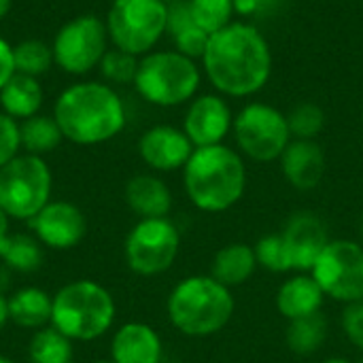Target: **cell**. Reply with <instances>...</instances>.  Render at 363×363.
<instances>
[{
    "label": "cell",
    "instance_id": "obj_36",
    "mask_svg": "<svg viewBox=\"0 0 363 363\" xmlns=\"http://www.w3.org/2000/svg\"><path fill=\"white\" fill-rule=\"evenodd\" d=\"M277 4L279 0H234V11L247 21V19L270 15L277 9Z\"/></svg>",
    "mask_w": 363,
    "mask_h": 363
},
{
    "label": "cell",
    "instance_id": "obj_32",
    "mask_svg": "<svg viewBox=\"0 0 363 363\" xmlns=\"http://www.w3.org/2000/svg\"><path fill=\"white\" fill-rule=\"evenodd\" d=\"M138 60L132 53H125L117 47L108 49L100 62V74L108 85H132L136 70H138Z\"/></svg>",
    "mask_w": 363,
    "mask_h": 363
},
{
    "label": "cell",
    "instance_id": "obj_7",
    "mask_svg": "<svg viewBox=\"0 0 363 363\" xmlns=\"http://www.w3.org/2000/svg\"><path fill=\"white\" fill-rule=\"evenodd\" d=\"M104 23L117 49L143 57L166 36L168 4L164 0H113Z\"/></svg>",
    "mask_w": 363,
    "mask_h": 363
},
{
    "label": "cell",
    "instance_id": "obj_11",
    "mask_svg": "<svg viewBox=\"0 0 363 363\" xmlns=\"http://www.w3.org/2000/svg\"><path fill=\"white\" fill-rule=\"evenodd\" d=\"M181 247L179 230L166 217L140 219L125 238V262L132 272L140 277H155L166 272Z\"/></svg>",
    "mask_w": 363,
    "mask_h": 363
},
{
    "label": "cell",
    "instance_id": "obj_24",
    "mask_svg": "<svg viewBox=\"0 0 363 363\" xmlns=\"http://www.w3.org/2000/svg\"><path fill=\"white\" fill-rule=\"evenodd\" d=\"M257 266L255 251L242 242H234L223 247L213 262V279H217L225 287L242 285L251 279Z\"/></svg>",
    "mask_w": 363,
    "mask_h": 363
},
{
    "label": "cell",
    "instance_id": "obj_6",
    "mask_svg": "<svg viewBox=\"0 0 363 363\" xmlns=\"http://www.w3.org/2000/svg\"><path fill=\"white\" fill-rule=\"evenodd\" d=\"M113 321L115 300L94 281H72L53 296L51 325L70 340H96Z\"/></svg>",
    "mask_w": 363,
    "mask_h": 363
},
{
    "label": "cell",
    "instance_id": "obj_37",
    "mask_svg": "<svg viewBox=\"0 0 363 363\" xmlns=\"http://www.w3.org/2000/svg\"><path fill=\"white\" fill-rule=\"evenodd\" d=\"M15 72H17V70H15V53H13V45L0 36V89L11 81V77H13Z\"/></svg>",
    "mask_w": 363,
    "mask_h": 363
},
{
    "label": "cell",
    "instance_id": "obj_33",
    "mask_svg": "<svg viewBox=\"0 0 363 363\" xmlns=\"http://www.w3.org/2000/svg\"><path fill=\"white\" fill-rule=\"evenodd\" d=\"M253 251H255L257 264H262V266H264L266 270H270V272H289V270H294L289 251H287L285 240H283L281 234L264 236V238L255 245Z\"/></svg>",
    "mask_w": 363,
    "mask_h": 363
},
{
    "label": "cell",
    "instance_id": "obj_20",
    "mask_svg": "<svg viewBox=\"0 0 363 363\" xmlns=\"http://www.w3.org/2000/svg\"><path fill=\"white\" fill-rule=\"evenodd\" d=\"M323 298L325 294L313 277L298 274L283 283V287L277 294V306L285 319L294 321L319 313Z\"/></svg>",
    "mask_w": 363,
    "mask_h": 363
},
{
    "label": "cell",
    "instance_id": "obj_13",
    "mask_svg": "<svg viewBox=\"0 0 363 363\" xmlns=\"http://www.w3.org/2000/svg\"><path fill=\"white\" fill-rule=\"evenodd\" d=\"M234 113L225 96L221 94H200L196 96L183 117V132L198 147L223 145L225 136L232 132Z\"/></svg>",
    "mask_w": 363,
    "mask_h": 363
},
{
    "label": "cell",
    "instance_id": "obj_23",
    "mask_svg": "<svg viewBox=\"0 0 363 363\" xmlns=\"http://www.w3.org/2000/svg\"><path fill=\"white\" fill-rule=\"evenodd\" d=\"M9 321L28 330H43L51 323L53 298L38 287H23L9 300Z\"/></svg>",
    "mask_w": 363,
    "mask_h": 363
},
{
    "label": "cell",
    "instance_id": "obj_3",
    "mask_svg": "<svg viewBox=\"0 0 363 363\" xmlns=\"http://www.w3.org/2000/svg\"><path fill=\"white\" fill-rule=\"evenodd\" d=\"M183 185L187 198L200 211H228L247 189L245 160L228 145L198 147L183 168Z\"/></svg>",
    "mask_w": 363,
    "mask_h": 363
},
{
    "label": "cell",
    "instance_id": "obj_45",
    "mask_svg": "<svg viewBox=\"0 0 363 363\" xmlns=\"http://www.w3.org/2000/svg\"><path fill=\"white\" fill-rule=\"evenodd\" d=\"M94 363H115L113 359H104V362H94Z\"/></svg>",
    "mask_w": 363,
    "mask_h": 363
},
{
    "label": "cell",
    "instance_id": "obj_38",
    "mask_svg": "<svg viewBox=\"0 0 363 363\" xmlns=\"http://www.w3.org/2000/svg\"><path fill=\"white\" fill-rule=\"evenodd\" d=\"M6 321H9V302L0 296V330L6 325Z\"/></svg>",
    "mask_w": 363,
    "mask_h": 363
},
{
    "label": "cell",
    "instance_id": "obj_19",
    "mask_svg": "<svg viewBox=\"0 0 363 363\" xmlns=\"http://www.w3.org/2000/svg\"><path fill=\"white\" fill-rule=\"evenodd\" d=\"M125 202L143 219H162L170 213L172 196L162 179L153 174H138L125 185Z\"/></svg>",
    "mask_w": 363,
    "mask_h": 363
},
{
    "label": "cell",
    "instance_id": "obj_16",
    "mask_svg": "<svg viewBox=\"0 0 363 363\" xmlns=\"http://www.w3.org/2000/svg\"><path fill=\"white\" fill-rule=\"evenodd\" d=\"M291 257L294 270H313L319 255L330 245L325 223L313 213H298L285 225L281 234Z\"/></svg>",
    "mask_w": 363,
    "mask_h": 363
},
{
    "label": "cell",
    "instance_id": "obj_28",
    "mask_svg": "<svg viewBox=\"0 0 363 363\" xmlns=\"http://www.w3.org/2000/svg\"><path fill=\"white\" fill-rule=\"evenodd\" d=\"M0 259L17 272H34L43 264V251L32 236L6 234L0 240Z\"/></svg>",
    "mask_w": 363,
    "mask_h": 363
},
{
    "label": "cell",
    "instance_id": "obj_17",
    "mask_svg": "<svg viewBox=\"0 0 363 363\" xmlns=\"http://www.w3.org/2000/svg\"><path fill=\"white\" fill-rule=\"evenodd\" d=\"M287 183L300 191L315 189L325 174V153L317 140H291L281 155Z\"/></svg>",
    "mask_w": 363,
    "mask_h": 363
},
{
    "label": "cell",
    "instance_id": "obj_30",
    "mask_svg": "<svg viewBox=\"0 0 363 363\" xmlns=\"http://www.w3.org/2000/svg\"><path fill=\"white\" fill-rule=\"evenodd\" d=\"M287 125H289L291 138L315 140L325 128V113L315 102H300L287 113Z\"/></svg>",
    "mask_w": 363,
    "mask_h": 363
},
{
    "label": "cell",
    "instance_id": "obj_44",
    "mask_svg": "<svg viewBox=\"0 0 363 363\" xmlns=\"http://www.w3.org/2000/svg\"><path fill=\"white\" fill-rule=\"evenodd\" d=\"M0 363H15L13 359H9V357H0Z\"/></svg>",
    "mask_w": 363,
    "mask_h": 363
},
{
    "label": "cell",
    "instance_id": "obj_14",
    "mask_svg": "<svg viewBox=\"0 0 363 363\" xmlns=\"http://www.w3.org/2000/svg\"><path fill=\"white\" fill-rule=\"evenodd\" d=\"M30 221L36 240L55 251H66L77 247L87 230L85 215L72 202H49Z\"/></svg>",
    "mask_w": 363,
    "mask_h": 363
},
{
    "label": "cell",
    "instance_id": "obj_27",
    "mask_svg": "<svg viewBox=\"0 0 363 363\" xmlns=\"http://www.w3.org/2000/svg\"><path fill=\"white\" fill-rule=\"evenodd\" d=\"M30 363H74L72 340L60 334L53 325L36 330L28 347Z\"/></svg>",
    "mask_w": 363,
    "mask_h": 363
},
{
    "label": "cell",
    "instance_id": "obj_34",
    "mask_svg": "<svg viewBox=\"0 0 363 363\" xmlns=\"http://www.w3.org/2000/svg\"><path fill=\"white\" fill-rule=\"evenodd\" d=\"M21 149V134L17 119L9 117L0 111V168L6 166L11 160L19 155Z\"/></svg>",
    "mask_w": 363,
    "mask_h": 363
},
{
    "label": "cell",
    "instance_id": "obj_26",
    "mask_svg": "<svg viewBox=\"0 0 363 363\" xmlns=\"http://www.w3.org/2000/svg\"><path fill=\"white\" fill-rule=\"evenodd\" d=\"M325 338H328V323L321 313L289 321V328L285 334L287 347L298 355L317 353L323 347Z\"/></svg>",
    "mask_w": 363,
    "mask_h": 363
},
{
    "label": "cell",
    "instance_id": "obj_29",
    "mask_svg": "<svg viewBox=\"0 0 363 363\" xmlns=\"http://www.w3.org/2000/svg\"><path fill=\"white\" fill-rule=\"evenodd\" d=\"M15 53V70L28 77H40L53 66V51L40 38H26L13 47Z\"/></svg>",
    "mask_w": 363,
    "mask_h": 363
},
{
    "label": "cell",
    "instance_id": "obj_18",
    "mask_svg": "<svg viewBox=\"0 0 363 363\" xmlns=\"http://www.w3.org/2000/svg\"><path fill=\"white\" fill-rule=\"evenodd\" d=\"M111 355L115 363H162V340L147 323H125L113 336Z\"/></svg>",
    "mask_w": 363,
    "mask_h": 363
},
{
    "label": "cell",
    "instance_id": "obj_35",
    "mask_svg": "<svg viewBox=\"0 0 363 363\" xmlns=\"http://www.w3.org/2000/svg\"><path fill=\"white\" fill-rule=\"evenodd\" d=\"M342 330L347 338L363 351V300L353 302L342 313Z\"/></svg>",
    "mask_w": 363,
    "mask_h": 363
},
{
    "label": "cell",
    "instance_id": "obj_43",
    "mask_svg": "<svg viewBox=\"0 0 363 363\" xmlns=\"http://www.w3.org/2000/svg\"><path fill=\"white\" fill-rule=\"evenodd\" d=\"M359 236H362V247H363V217H362V223H359Z\"/></svg>",
    "mask_w": 363,
    "mask_h": 363
},
{
    "label": "cell",
    "instance_id": "obj_10",
    "mask_svg": "<svg viewBox=\"0 0 363 363\" xmlns=\"http://www.w3.org/2000/svg\"><path fill=\"white\" fill-rule=\"evenodd\" d=\"M53 64L72 74L81 77L98 68L104 53L108 51V30L104 19L94 13L77 15L60 26L51 43Z\"/></svg>",
    "mask_w": 363,
    "mask_h": 363
},
{
    "label": "cell",
    "instance_id": "obj_22",
    "mask_svg": "<svg viewBox=\"0 0 363 363\" xmlns=\"http://www.w3.org/2000/svg\"><path fill=\"white\" fill-rule=\"evenodd\" d=\"M43 85L36 77L15 72L11 81L0 89V108L13 119H30L38 115L43 106Z\"/></svg>",
    "mask_w": 363,
    "mask_h": 363
},
{
    "label": "cell",
    "instance_id": "obj_4",
    "mask_svg": "<svg viewBox=\"0 0 363 363\" xmlns=\"http://www.w3.org/2000/svg\"><path fill=\"white\" fill-rule=\"evenodd\" d=\"M136 94L162 108L189 104L202 85V66L177 49H153L138 60L134 77Z\"/></svg>",
    "mask_w": 363,
    "mask_h": 363
},
{
    "label": "cell",
    "instance_id": "obj_2",
    "mask_svg": "<svg viewBox=\"0 0 363 363\" xmlns=\"http://www.w3.org/2000/svg\"><path fill=\"white\" fill-rule=\"evenodd\" d=\"M53 119L66 140L91 147L119 136L125 128L128 113L113 85L81 81L68 85L57 96L53 104Z\"/></svg>",
    "mask_w": 363,
    "mask_h": 363
},
{
    "label": "cell",
    "instance_id": "obj_42",
    "mask_svg": "<svg viewBox=\"0 0 363 363\" xmlns=\"http://www.w3.org/2000/svg\"><path fill=\"white\" fill-rule=\"evenodd\" d=\"M166 4H177V2H189V0H164Z\"/></svg>",
    "mask_w": 363,
    "mask_h": 363
},
{
    "label": "cell",
    "instance_id": "obj_5",
    "mask_svg": "<svg viewBox=\"0 0 363 363\" xmlns=\"http://www.w3.org/2000/svg\"><path fill=\"white\" fill-rule=\"evenodd\" d=\"M234 315L230 287L213 277H189L168 298L170 323L185 336H211L223 330Z\"/></svg>",
    "mask_w": 363,
    "mask_h": 363
},
{
    "label": "cell",
    "instance_id": "obj_40",
    "mask_svg": "<svg viewBox=\"0 0 363 363\" xmlns=\"http://www.w3.org/2000/svg\"><path fill=\"white\" fill-rule=\"evenodd\" d=\"M11 6H13V0H0V21L9 15Z\"/></svg>",
    "mask_w": 363,
    "mask_h": 363
},
{
    "label": "cell",
    "instance_id": "obj_41",
    "mask_svg": "<svg viewBox=\"0 0 363 363\" xmlns=\"http://www.w3.org/2000/svg\"><path fill=\"white\" fill-rule=\"evenodd\" d=\"M323 363H349L347 359H340V357H334V359H328V362Z\"/></svg>",
    "mask_w": 363,
    "mask_h": 363
},
{
    "label": "cell",
    "instance_id": "obj_21",
    "mask_svg": "<svg viewBox=\"0 0 363 363\" xmlns=\"http://www.w3.org/2000/svg\"><path fill=\"white\" fill-rule=\"evenodd\" d=\"M166 36L172 40L174 49L191 60H200L204 55L206 43L211 38L208 32H204L189 9V2H177L168 4V23H166Z\"/></svg>",
    "mask_w": 363,
    "mask_h": 363
},
{
    "label": "cell",
    "instance_id": "obj_25",
    "mask_svg": "<svg viewBox=\"0 0 363 363\" xmlns=\"http://www.w3.org/2000/svg\"><path fill=\"white\" fill-rule=\"evenodd\" d=\"M19 134H21V149L32 155H43L60 147L64 140V134L53 119V115H34L30 119H23L19 123Z\"/></svg>",
    "mask_w": 363,
    "mask_h": 363
},
{
    "label": "cell",
    "instance_id": "obj_15",
    "mask_svg": "<svg viewBox=\"0 0 363 363\" xmlns=\"http://www.w3.org/2000/svg\"><path fill=\"white\" fill-rule=\"evenodd\" d=\"M194 145L183 132L174 125H153L143 132L138 140V153L143 162L157 172H172L185 168L194 153Z\"/></svg>",
    "mask_w": 363,
    "mask_h": 363
},
{
    "label": "cell",
    "instance_id": "obj_1",
    "mask_svg": "<svg viewBox=\"0 0 363 363\" xmlns=\"http://www.w3.org/2000/svg\"><path fill=\"white\" fill-rule=\"evenodd\" d=\"M202 74L225 98L259 94L272 74V49L257 26L232 21L211 34L200 57Z\"/></svg>",
    "mask_w": 363,
    "mask_h": 363
},
{
    "label": "cell",
    "instance_id": "obj_9",
    "mask_svg": "<svg viewBox=\"0 0 363 363\" xmlns=\"http://www.w3.org/2000/svg\"><path fill=\"white\" fill-rule=\"evenodd\" d=\"M236 145L242 155L253 162L270 164L281 160L291 143L287 115L268 102H247L236 115L232 125Z\"/></svg>",
    "mask_w": 363,
    "mask_h": 363
},
{
    "label": "cell",
    "instance_id": "obj_39",
    "mask_svg": "<svg viewBox=\"0 0 363 363\" xmlns=\"http://www.w3.org/2000/svg\"><path fill=\"white\" fill-rule=\"evenodd\" d=\"M6 234H9V217H6V213L0 208V240H2Z\"/></svg>",
    "mask_w": 363,
    "mask_h": 363
},
{
    "label": "cell",
    "instance_id": "obj_8",
    "mask_svg": "<svg viewBox=\"0 0 363 363\" xmlns=\"http://www.w3.org/2000/svg\"><path fill=\"white\" fill-rule=\"evenodd\" d=\"M51 196V170L40 155L23 153L0 168V208L9 219H34Z\"/></svg>",
    "mask_w": 363,
    "mask_h": 363
},
{
    "label": "cell",
    "instance_id": "obj_31",
    "mask_svg": "<svg viewBox=\"0 0 363 363\" xmlns=\"http://www.w3.org/2000/svg\"><path fill=\"white\" fill-rule=\"evenodd\" d=\"M189 9L196 23L208 34L230 26L236 15L234 0H189Z\"/></svg>",
    "mask_w": 363,
    "mask_h": 363
},
{
    "label": "cell",
    "instance_id": "obj_46",
    "mask_svg": "<svg viewBox=\"0 0 363 363\" xmlns=\"http://www.w3.org/2000/svg\"><path fill=\"white\" fill-rule=\"evenodd\" d=\"M357 363H363V357H362V359H359V362H357Z\"/></svg>",
    "mask_w": 363,
    "mask_h": 363
},
{
    "label": "cell",
    "instance_id": "obj_12",
    "mask_svg": "<svg viewBox=\"0 0 363 363\" xmlns=\"http://www.w3.org/2000/svg\"><path fill=\"white\" fill-rule=\"evenodd\" d=\"M313 279L325 296L338 302H362L363 247L353 240H330L313 266Z\"/></svg>",
    "mask_w": 363,
    "mask_h": 363
}]
</instances>
